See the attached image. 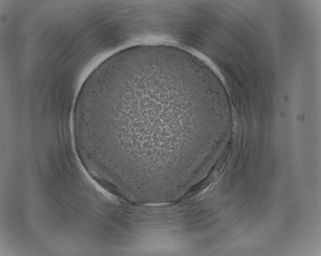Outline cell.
<instances>
[{
	"instance_id": "cell-1",
	"label": "cell",
	"mask_w": 321,
	"mask_h": 256,
	"mask_svg": "<svg viewBox=\"0 0 321 256\" xmlns=\"http://www.w3.org/2000/svg\"><path fill=\"white\" fill-rule=\"evenodd\" d=\"M205 97L197 79L174 63L117 62L79 91L72 121L76 147L119 189L175 179L188 169L191 124L205 112Z\"/></svg>"
}]
</instances>
